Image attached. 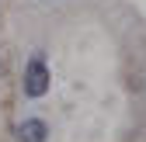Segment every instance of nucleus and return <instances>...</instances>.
I'll return each instance as SVG.
<instances>
[{
    "instance_id": "obj_2",
    "label": "nucleus",
    "mask_w": 146,
    "mask_h": 142,
    "mask_svg": "<svg viewBox=\"0 0 146 142\" xmlns=\"http://www.w3.org/2000/svg\"><path fill=\"white\" fill-rule=\"evenodd\" d=\"M14 135H17V142H45L49 139V125L42 118H25Z\"/></svg>"
},
{
    "instance_id": "obj_1",
    "label": "nucleus",
    "mask_w": 146,
    "mask_h": 142,
    "mask_svg": "<svg viewBox=\"0 0 146 142\" xmlns=\"http://www.w3.org/2000/svg\"><path fill=\"white\" fill-rule=\"evenodd\" d=\"M49 87H52V73H49V66H45V56H42V52H35V56L28 59V66H25L21 90H25V97L35 101V97H45Z\"/></svg>"
}]
</instances>
